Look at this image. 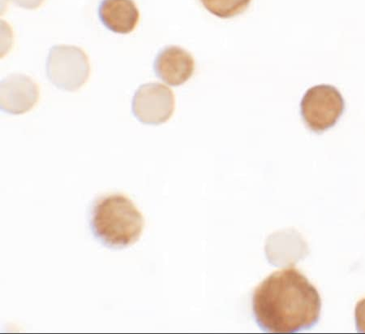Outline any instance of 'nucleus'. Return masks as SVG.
Masks as SVG:
<instances>
[{"label":"nucleus","mask_w":365,"mask_h":334,"mask_svg":"<svg viewBox=\"0 0 365 334\" xmlns=\"http://www.w3.org/2000/svg\"><path fill=\"white\" fill-rule=\"evenodd\" d=\"M175 111L173 91L161 84L141 85L133 99L135 117L145 125L158 126L167 122Z\"/></svg>","instance_id":"5"},{"label":"nucleus","mask_w":365,"mask_h":334,"mask_svg":"<svg viewBox=\"0 0 365 334\" xmlns=\"http://www.w3.org/2000/svg\"><path fill=\"white\" fill-rule=\"evenodd\" d=\"M252 0H201L210 14L222 19H232L249 8Z\"/></svg>","instance_id":"9"},{"label":"nucleus","mask_w":365,"mask_h":334,"mask_svg":"<svg viewBox=\"0 0 365 334\" xmlns=\"http://www.w3.org/2000/svg\"><path fill=\"white\" fill-rule=\"evenodd\" d=\"M38 86L24 74H11L1 83V110L11 115L31 111L38 103Z\"/></svg>","instance_id":"6"},{"label":"nucleus","mask_w":365,"mask_h":334,"mask_svg":"<svg viewBox=\"0 0 365 334\" xmlns=\"http://www.w3.org/2000/svg\"><path fill=\"white\" fill-rule=\"evenodd\" d=\"M355 321L358 333H365V298L356 303Z\"/></svg>","instance_id":"10"},{"label":"nucleus","mask_w":365,"mask_h":334,"mask_svg":"<svg viewBox=\"0 0 365 334\" xmlns=\"http://www.w3.org/2000/svg\"><path fill=\"white\" fill-rule=\"evenodd\" d=\"M344 101L334 86L319 85L305 93L300 103V113L305 125L321 133L336 124L343 115Z\"/></svg>","instance_id":"4"},{"label":"nucleus","mask_w":365,"mask_h":334,"mask_svg":"<svg viewBox=\"0 0 365 334\" xmlns=\"http://www.w3.org/2000/svg\"><path fill=\"white\" fill-rule=\"evenodd\" d=\"M11 1L21 8L33 10L40 7L44 0H11Z\"/></svg>","instance_id":"11"},{"label":"nucleus","mask_w":365,"mask_h":334,"mask_svg":"<svg viewBox=\"0 0 365 334\" xmlns=\"http://www.w3.org/2000/svg\"><path fill=\"white\" fill-rule=\"evenodd\" d=\"M158 78L172 86H178L192 78L195 62L190 54L180 48L170 46L158 54L154 64Z\"/></svg>","instance_id":"7"},{"label":"nucleus","mask_w":365,"mask_h":334,"mask_svg":"<svg viewBox=\"0 0 365 334\" xmlns=\"http://www.w3.org/2000/svg\"><path fill=\"white\" fill-rule=\"evenodd\" d=\"M89 58L78 46H52L46 61V75L58 89L76 91L83 86L90 77Z\"/></svg>","instance_id":"3"},{"label":"nucleus","mask_w":365,"mask_h":334,"mask_svg":"<svg viewBox=\"0 0 365 334\" xmlns=\"http://www.w3.org/2000/svg\"><path fill=\"white\" fill-rule=\"evenodd\" d=\"M145 219L130 198L113 194L94 205L92 228L96 236L110 247L132 245L143 234Z\"/></svg>","instance_id":"2"},{"label":"nucleus","mask_w":365,"mask_h":334,"mask_svg":"<svg viewBox=\"0 0 365 334\" xmlns=\"http://www.w3.org/2000/svg\"><path fill=\"white\" fill-rule=\"evenodd\" d=\"M98 16L109 31L126 34L133 32L138 26L140 13L133 0H102Z\"/></svg>","instance_id":"8"},{"label":"nucleus","mask_w":365,"mask_h":334,"mask_svg":"<svg viewBox=\"0 0 365 334\" xmlns=\"http://www.w3.org/2000/svg\"><path fill=\"white\" fill-rule=\"evenodd\" d=\"M252 313L267 333H294L309 330L320 320L322 298L316 287L296 268L269 275L257 287Z\"/></svg>","instance_id":"1"}]
</instances>
